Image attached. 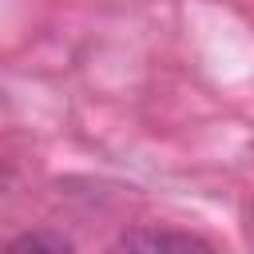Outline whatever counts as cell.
I'll return each instance as SVG.
<instances>
[{"instance_id":"cell-1","label":"cell","mask_w":254,"mask_h":254,"mask_svg":"<svg viewBox=\"0 0 254 254\" xmlns=\"http://www.w3.org/2000/svg\"><path fill=\"white\" fill-rule=\"evenodd\" d=\"M115 250H214V242L187 234V230H155V226H139L115 238Z\"/></svg>"},{"instance_id":"cell-2","label":"cell","mask_w":254,"mask_h":254,"mask_svg":"<svg viewBox=\"0 0 254 254\" xmlns=\"http://www.w3.org/2000/svg\"><path fill=\"white\" fill-rule=\"evenodd\" d=\"M67 250H71V242L64 234H48V230H28L8 242V254H67Z\"/></svg>"}]
</instances>
